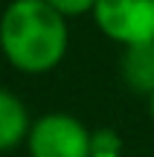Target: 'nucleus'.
I'll list each match as a JSON object with an SVG mask.
<instances>
[{"label": "nucleus", "mask_w": 154, "mask_h": 157, "mask_svg": "<svg viewBox=\"0 0 154 157\" xmlns=\"http://www.w3.org/2000/svg\"><path fill=\"white\" fill-rule=\"evenodd\" d=\"M96 26L119 44L154 41V0H96Z\"/></svg>", "instance_id": "7ed1b4c3"}, {"label": "nucleus", "mask_w": 154, "mask_h": 157, "mask_svg": "<svg viewBox=\"0 0 154 157\" xmlns=\"http://www.w3.org/2000/svg\"><path fill=\"white\" fill-rule=\"evenodd\" d=\"M93 157H116V154H108V151L102 154V151H96V148H93Z\"/></svg>", "instance_id": "0eeeda50"}, {"label": "nucleus", "mask_w": 154, "mask_h": 157, "mask_svg": "<svg viewBox=\"0 0 154 157\" xmlns=\"http://www.w3.org/2000/svg\"><path fill=\"white\" fill-rule=\"evenodd\" d=\"M47 3H50L52 9H58L64 17H67V15H81V12L93 9L96 0H47Z\"/></svg>", "instance_id": "423d86ee"}, {"label": "nucleus", "mask_w": 154, "mask_h": 157, "mask_svg": "<svg viewBox=\"0 0 154 157\" xmlns=\"http://www.w3.org/2000/svg\"><path fill=\"white\" fill-rule=\"evenodd\" d=\"M3 56L21 73H50L67 52V23L47 0H12L0 17Z\"/></svg>", "instance_id": "f257e3e1"}, {"label": "nucleus", "mask_w": 154, "mask_h": 157, "mask_svg": "<svg viewBox=\"0 0 154 157\" xmlns=\"http://www.w3.org/2000/svg\"><path fill=\"white\" fill-rule=\"evenodd\" d=\"M29 128L32 125H29V113L23 102L9 90H0V151L15 148L21 140H26Z\"/></svg>", "instance_id": "39448f33"}, {"label": "nucleus", "mask_w": 154, "mask_h": 157, "mask_svg": "<svg viewBox=\"0 0 154 157\" xmlns=\"http://www.w3.org/2000/svg\"><path fill=\"white\" fill-rule=\"evenodd\" d=\"M151 119H154V93H151Z\"/></svg>", "instance_id": "6e6552de"}, {"label": "nucleus", "mask_w": 154, "mask_h": 157, "mask_svg": "<svg viewBox=\"0 0 154 157\" xmlns=\"http://www.w3.org/2000/svg\"><path fill=\"white\" fill-rule=\"evenodd\" d=\"M26 146L32 157H93L90 131L70 113H47L29 128Z\"/></svg>", "instance_id": "f03ea898"}, {"label": "nucleus", "mask_w": 154, "mask_h": 157, "mask_svg": "<svg viewBox=\"0 0 154 157\" xmlns=\"http://www.w3.org/2000/svg\"><path fill=\"white\" fill-rule=\"evenodd\" d=\"M122 76L137 93H154V41L125 44Z\"/></svg>", "instance_id": "20e7f679"}]
</instances>
